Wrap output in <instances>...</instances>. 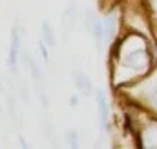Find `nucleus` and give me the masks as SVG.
<instances>
[{"label": "nucleus", "mask_w": 157, "mask_h": 149, "mask_svg": "<svg viewBox=\"0 0 157 149\" xmlns=\"http://www.w3.org/2000/svg\"><path fill=\"white\" fill-rule=\"evenodd\" d=\"M18 56H20V33H18V26H15L11 31V44L7 55V67L15 78H18Z\"/></svg>", "instance_id": "obj_1"}, {"label": "nucleus", "mask_w": 157, "mask_h": 149, "mask_svg": "<svg viewBox=\"0 0 157 149\" xmlns=\"http://www.w3.org/2000/svg\"><path fill=\"white\" fill-rule=\"evenodd\" d=\"M77 20H78V7L75 2H70L68 7L62 13V22H60V26H62V38L64 40H70L75 26H77Z\"/></svg>", "instance_id": "obj_2"}, {"label": "nucleus", "mask_w": 157, "mask_h": 149, "mask_svg": "<svg viewBox=\"0 0 157 149\" xmlns=\"http://www.w3.org/2000/svg\"><path fill=\"white\" fill-rule=\"evenodd\" d=\"M95 102H97V111H99V124L102 131L110 129V106H108V96L102 89H95Z\"/></svg>", "instance_id": "obj_3"}, {"label": "nucleus", "mask_w": 157, "mask_h": 149, "mask_svg": "<svg viewBox=\"0 0 157 149\" xmlns=\"http://www.w3.org/2000/svg\"><path fill=\"white\" fill-rule=\"evenodd\" d=\"M139 146L141 147H152V149H157V120L152 118L146 122V125L139 131Z\"/></svg>", "instance_id": "obj_4"}, {"label": "nucleus", "mask_w": 157, "mask_h": 149, "mask_svg": "<svg viewBox=\"0 0 157 149\" xmlns=\"http://www.w3.org/2000/svg\"><path fill=\"white\" fill-rule=\"evenodd\" d=\"M71 78H73V84H75V89L80 96H91L93 95V84L90 80V76L80 71V69H73L71 71Z\"/></svg>", "instance_id": "obj_5"}, {"label": "nucleus", "mask_w": 157, "mask_h": 149, "mask_svg": "<svg viewBox=\"0 0 157 149\" xmlns=\"http://www.w3.org/2000/svg\"><path fill=\"white\" fill-rule=\"evenodd\" d=\"M24 60H26V66H28V69H29V74H31V78H33L37 89H44V73H42V69L39 67L37 60H35L29 53H24Z\"/></svg>", "instance_id": "obj_6"}, {"label": "nucleus", "mask_w": 157, "mask_h": 149, "mask_svg": "<svg viewBox=\"0 0 157 149\" xmlns=\"http://www.w3.org/2000/svg\"><path fill=\"white\" fill-rule=\"evenodd\" d=\"M102 24H104V33H106V42L110 44L113 37L117 35V16L113 15V13H108L106 16H104V20H102Z\"/></svg>", "instance_id": "obj_7"}, {"label": "nucleus", "mask_w": 157, "mask_h": 149, "mask_svg": "<svg viewBox=\"0 0 157 149\" xmlns=\"http://www.w3.org/2000/svg\"><path fill=\"white\" fill-rule=\"evenodd\" d=\"M42 40L48 44V47H55L57 45V37H55V31H53V26L49 24V20H42Z\"/></svg>", "instance_id": "obj_8"}, {"label": "nucleus", "mask_w": 157, "mask_h": 149, "mask_svg": "<svg viewBox=\"0 0 157 149\" xmlns=\"http://www.w3.org/2000/svg\"><path fill=\"white\" fill-rule=\"evenodd\" d=\"M144 102H146L154 111H157V84L152 85V87L144 93Z\"/></svg>", "instance_id": "obj_9"}, {"label": "nucleus", "mask_w": 157, "mask_h": 149, "mask_svg": "<svg viewBox=\"0 0 157 149\" xmlns=\"http://www.w3.org/2000/svg\"><path fill=\"white\" fill-rule=\"evenodd\" d=\"M39 51H40V56H42V62L46 64V66H49V53H48V44L40 38L39 42Z\"/></svg>", "instance_id": "obj_10"}, {"label": "nucleus", "mask_w": 157, "mask_h": 149, "mask_svg": "<svg viewBox=\"0 0 157 149\" xmlns=\"http://www.w3.org/2000/svg\"><path fill=\"white\" fill-rule=\"evenodd\" d=\"M68 144L71 149H78V131L77 129H71L70 135H68Z\"/></svg>", "instance_id": "obj_11"}, {"label": "nucleus", "mask_w": 157, "mask_h": 149, "mask_svg": "<svg viewBox=\"0 0 157 149\" xmlns=\"http://www.w3.org/2000/svg\"><path fill=\"white\" fill-rule=\"evenodd\" d=\"M18 95L22 96V100H24L26 104L29 102V91H28V85H26L22 80H20V84H18Z\"/></svg>", "instance_id": "obj_12"}, {"label": "nucleus", "mask_w": 157, "mask_h": 149, "mask_svg": "<svg viewBox=\"0 0 157 149\" xmlns=\"http://www.w3.org/2000/svg\"><path fill=\"white\" fill-rule=\"evenodd\" d=\"M148 2H150V11H152V15L157 16V0H148Z\"/></svg>", "instance_id": "obj_13"}, {"label": "nucleus", "mask_w": 157, "mask_h": 149, "mask_svg": "<svg viewBox=\"0 0 157 149\" xmlns=\"http://www.w3.org/2000/svg\"><path fill=\"white\" fill-rule=\"evenodd\" d=\"M18 144H20V146H22L24 149H29V144L26 142V138H24L22 135H18Z\"/></svg>", "instance_id": "obj_14"}, {"label": "nucleus", "mask_w": 157, "mask_h": 149, "mask_svg": "<svg viewBox=\"0 0 157 149\" xmlns=\"http://www.w3.org/2000/svg\"><path fill=\"white\" fill-rule=\"evenodd\" d=\"M70 102H71V109H77V102H78V93H77V95H73V96L70 98Z\"/></svg>", "instance_id": "obj_15"}, {"label": "nucleus", "mask_w": 157, "mask_h": 149, "mask_svg": "<svg viewBox=\"0 0 157 149\" xmlns=\"http://www.w3.org/2000/svg\"><path fill=\"white\" fill-rule=\"evenodd\" d=\"M0 93H2V95H7V89H6V85H4L2 82H0Z\"/></svg>", "instance_id": "obj_16"}, {"label": "nucleus", "mask_w": 157, "mask_h": 149, "mask_svg": "<svg viewBox=\"0 0 157 149\" xmlns=\"http://www.w3.org/2000/svg\"><path fill=\"white\" fill-rule=\"evenodd\" d=\"M0 114H4V109H2V106H0Z\"/></svg>", "instance_id": "obj_17"}]
</instances>
